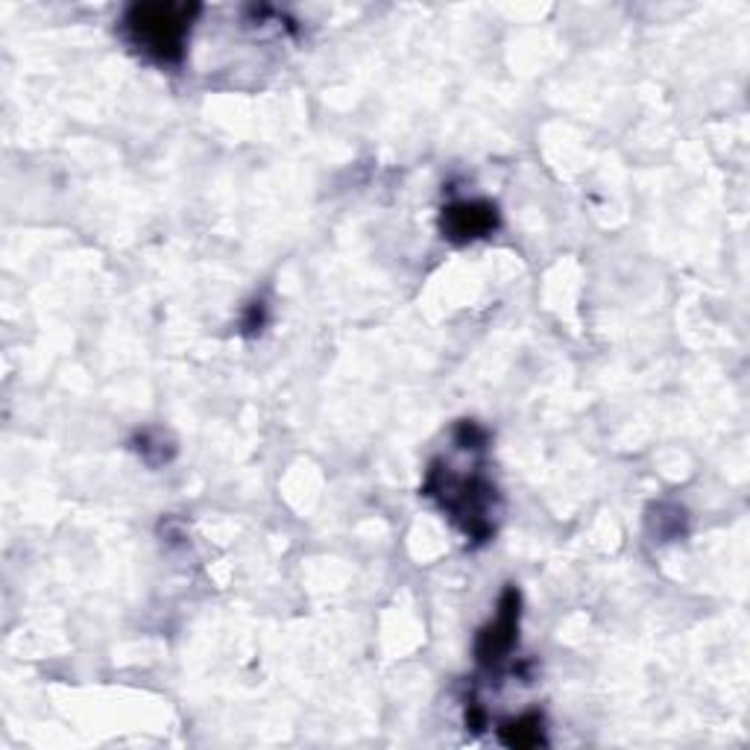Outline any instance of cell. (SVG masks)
<instances>
[{
  "label": "cell",
  "mask_w": 750,
  "mask_h": 750,
  "mask_svg": "<svg viewBox=\"0 0 750 750\" xmlns=\"http://www.w3.org/2000/svg\"><path fill=\"white\" fill-rule=\"evenodd\" d=\"M517 616H519V598H517V592H508V598H504V607H501L499 619L492 621L490 628L484 630V637H481V646H478V653H481V660H484V662L501 660V653H504L510 646H513V630H517Z\"/></svg>",
  "instance_id": "2"
},
{
  "label": "cell",
  "mask_w": 750,
  "mask_h": 750,
  "mask_svg": "<svg viewBox=\"0 0 750 750\" xmlns=\"http://www.w3.org/2000/svg\"><path fill=\"white\" fill-rule=\"evenodd\" d=\"M496 223L490 206H458L449 211V232L460 234V238H476V234L487 232Z\"/></svg>",
  "instance_id": "3"
},
{
  "label": "cell",
  "mask_w": 750,
  "mask_h": 750,
  "mask_svg": "<svg viewBox=\"0 0 750 750\" xmlns=\"http://www.w3.org/2000/svg\"><path fill=\"white\" fill-rule=\"evenodd\" d=\"M130 30L144 50L156 53L159 59L179 57L186 21L177 18V9L170 7H136L130 12Z\"/></svg>",
  "instance_id": "1"
}]
</instances>
